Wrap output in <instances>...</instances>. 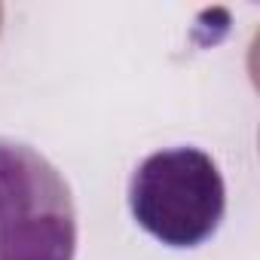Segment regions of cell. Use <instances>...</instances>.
<instances>
[{
	"instance_id": "1",
	"label": "cell",
	"mask_w": 260,
	"mask_h": 260,
	"mask_svg": "<svg viewBox=\"0 0 260 260\" xmlns=\"http://www.w3.org/2000/svg\"><path fill=\"white\" fill-rule=\"evenodd\" d=\"M135 223L169 248L205 245L226 214V184L199 147H166L138 162L128 178Z\"/></svg>"
},
{
	"instance_id": "2",
	"label": "cell",
	"mask_w": 260,
	"mask_h": 260,
	"mask_svg": "<svg viewBox=\"0 0 260 260\" xmlns=\"http://www.w3.org/2000/svg\"><path fill=\"white\" fill-rule=\"evenodd\" d=\"M77 205L61 172L31 144L0 138V260H74Z\"/></svg>"
}]
</instances>
